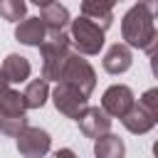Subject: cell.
<instances>
[{"mask_svg":"<svg viewBox=\"0 0 158 158\" xmlns=\"http://www.w3.org/2000/svg\"><path fill=\"white\" fill-rule=\"evenodd\" d=\"M101 64H104V72L118 77V74H123V72L131 69V64H133V52H131V47H126L123 42H114V44L106 49Z\"/></svg>","mask_w":158,"mask_h":158,"instance_id":"obj_10","label":"cell"},{"mask_svg":"<svg viewBox=\"0 0 158 158\" xmlns=\"http://www.w3.org/2000/svg\"><path fill=\"white\" fill-rule=\"evenodd\" d=\"M40 20H42V25H44L47 32H64L67 25L72 22L69 10H67L64 5H59V2H49L47 7H42Z\"/></svg>","mask_w":158,"mask_h":158,"instance_id":"obj_14","label":"cell"},{"mask_svg":"<svg viewBox=\"0 0 158 158\" xmlns=\"http://www.w3.org/2000/svg\"><path fill=\"white\" fill-rule=\"evenodd\" d=\"M17 151L25 158H44L52 148V136L40 126H25L17 136Z\"/></svg>","mask_w":158,"mask_h":158,"instance_id":"obj_5","label":"cell"},{"mask_svg":"<svg viewBox=\"0 0 158 158\" xmlns=\"http://www.w3.org/2000/svg\"><path fill=\"white\" fill-rule=\"evenodd\" d=\"M114 5L116 0H81V17L91 20L106 32L114 22Z\"/></svg>","mask_w":158,"mask_h":158,"instance_id":"obj_11","label":"cell"},{"mask_svg":"<svg viewBox=\"0 0 158 158\" xmlns=\"http://www.w3.org/2000/svg\"><path fill=\"white\" fill-rule=\"evenodd\" d=\"M133 104H136V96L126 84H111L101 96V111L111 118H123V114Z\"/></svg>","mask_w":158,"mask_h":158,"instance_id":"obj_7","label":"cell"},{"mask_svg":"<svg viewBox=\"0 0 158 158\" xmlns=\"http://www.w3.org/2000/svg\"><path fill=\"white\" fill-rule=\"evenodd\" d=\"M52 101H54V106H57L59 114H64L67 118H74V121L89 106V99L84 94H79L77 89H72V86H67L62 81H57V86L52 89Z\"/></svg>","mask_w":158,"mask_h":158,"instance_id":"obj_6","label":"cell"},{"mask_svg":"<svg viewBox=\"0 0 158 158\" xmlns=\"http://www.w3.org/2000/svg\"><path fill=\"white\" fill-rule=\"evenodd\" d=\"M54 158H77V153H74L72 148H59V151L54 153Z\"/></svg>","mask_w":158,"mask_h":158,"instance_id":"obj_19","label":"cell"},{"mask_svg":"<svg viewBox=\"0 0 158 158\" xmlns=\"http://www.w3.org/2000/svg\"><path fill=\"white\" fill-rule=\"evenodd\" d=\"M156 121H158V114L151 111V109H146L143 104H133V106L123 114V118H121V123L126 126V131H131V133H136V136L148 133V131L156 126Z\"/></svg>","mask_w":158,"mask_h":158,"instance_id":"obj_9","label":"cell"},{"mask_svg":"<svg viewBox=\"0 0 158 158\" xmlns=\"http://www.w3.org/2000/svg\"><path fill=\"white\" fill-rule=\"evenodd\" d=\"M7 89H10V81H7V79H5V74L0 72V99H2V94H5Z\"/></svg>","mask_w":158,"mask_h":158,"instance_id":"obj_20","label":"cell"},{"mask_svg":"<svg viewBox=\"0 0 158 158\" xmlns=\"http://www.w3.org/2000/svg\"><path fill=\"white\" fill-rule=\"evenodd\" d=\"M116 2H121V0H116Z\"/></svg>","mask_w":158,"mask_h":158,"instance_id":"obj_22","label":"cell"},{"mask_svg":"<svg viewBox=\"0 0 158 158\" xmlns=\"http://www.w3.org/2000/svg\"><path fill=\"white\" fill-rule=\"evenodd\" d=\"M0 72L5 74V79H7L10 84H22V81L30 79V74H32V64H30V59L22 57V54H7L5 62H2V69H0Z\"/></svg>","mask_w":158,"mask_h":158,"instance_id":"obj_13","label":"cell"},{"mask_svg":"<svg viewBox=\"0 0 158 158\" xmlns=\"http://www.w3.org/2000/svg\"><path fill=\"white\" fill-rule=\"evenodd\" d=\"M69 35L67 32H47L44 42L37 47L42 54V79L47 81H59L62 67L69 57Z\"/></svg>","mask_w":158,"mask_h":158,"instance_id":"obj_2","label":"cell"},{"mask_svg":"<svg viewBox=\"0 0 158 158\" xmlns=\"http://www.w3.org/2000/svg\"><path fill=\"white\" fill-rule=\"evenodd\" d=\"M77 123H79V131L94 141L111 131V116H106L101 111V106H86L81 111V116L77 118Z\"/></svg>","mask_w":158,"mask_h":158,"instance_id":"obj_8","label":"cell"},{"mask_svg":"<svg viewBox=\"0 0 158 158\" xmlns=\"http://www.w3.org/2000/svg\"><path fill=\"white\" fill-rule=\"evenodd\" d=\"M69 42L77 47V54L81 57H94L104 47V30L94 25L86 17H77L69 22Z\"/></svg>","mask_w":158,"mask_h":158,"instance_id":"obj_4","label":"cell"},{"mask_svg":"<svg viewBox=\"0 0 158 158\" xmlns=\"http://www.w3.org/2000/svg\"><path fill=\"white\" fill-rule=\"evenodd\" d=\"M30 2H35V5H40V7H47V5L54 2V0H30Z\"/></svg>","mask_w":158,"mask_h":158,"instance_id":"obj_21","label":"cell"},{"mask_svg":"<svg viewBox=\"0 0 158 158\" xmlns=\"http://www.w3.org/2000/svg\"><path fill=\"white\" fill-rule=\"evenodd\" d=\"M47 96H49V81L37 77V79H30L25 91H22V99H25V106L27 109H42L47 104Z\"/></svg>","mask_w":158,"mask_h":158,"instance_id":"obj_15","label":"cell"},{"mask_svg":"<svg viewBox=\"0 0 158 158\" xmlns=\"http://www.w3.org/2000/svg\"><path fill=\"white\" fill-rule=\"evenodd\" d=\"M27 15V2L25 0H0V17L7 22H20Z\"/></svg>","mask_w":158,"mask_h":158,"instance_id":"obj_17","label":"cell"},{"mask_svg":"<svg viewBox=\"0 0 158 158\" xmlns=\"http://www.w3.org/2000/svg\"><path fill=\"white\" fill-rule=\"evenodd\" d=\"M138 104H143L146 109H151V111L158 114V89H148V91H143V96L138 99Z\"/></svg>","mask_w":158,"mask_h":158,"instance_id":"obj_18","label":"cell"},{"mask_svg":"<svg viewBox=\"0 0 158 158\" xmlns=\"http://www.w3.org/2000/svg\"><path fill=\"white\" fill-rule=\"evenodd\" d=\"M156 12H158V0H138L121 17V37L126 47L141 49L146 54L156 52V44H158Z\"/></svg>","mask_w":158,"mask_h":158,"instance_id":"obj_1","label":"cell"},{"mask_svg":"<svg viewBox=\"0 0 158 158\" xmlns=\"http://www.w3.org/2000/svg\"><path fill=\"white\" fill-rule=\"evenodd\" d=\"M126 156V146L123 138H118L116 133H104L101 138H96L94 143V158H123Z\"/></svg>","mask_w":158,"mask_h":158,"instance_id":"obj_16","label":"cell"},{"mask_svg":"<svg viewBox=\"0 0 158 158\" xmlns=\"http://www.w3.org/2000/svg\"><path fill=\"white\" fill-rule=\"evenodd\" d=\"M59 81L67 84V86H72V89H77L79 94H84L89 99L91 91L96 89V72L89 64V59H84L77 52H69V57H67V62L62 67Z\"/></svg>","mask_w":158,"mask_h":158,"instance_id":"obj_3","label":"cell"},{"mask_svg":"<svg viewBox=\"0 0 158 158\" xmlns=\"http://www.w3.org/2000/svg\"><path fill=\"white\" fill-rule=\"evenodd\" d=\"M44 37H47V30H44V25H42L40 17H25V20H20L17 27H15V40H17L20 44L40 47V44L44 42Z\"/></svg>","mask_w":158,"mask_h":158,"instance_id":"obj_12","label":"cell"}]
</instances>
